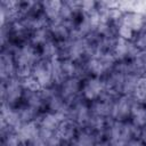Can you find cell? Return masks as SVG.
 <instances>
[{"label": "cell", "mask_w": 146, "mask_h": 146, "mask_svg": "<svg viewBox=\"0 0 146 146\" xmlns=\"http://www.w3.org/2000/svg\"><path fill=\"white\" fill-rule=\"evenodd\" d=\"M105 94V83L99 78L90 76L82 82L81 96L83 100L96 102Z\"/></svg>", "instance_id": "obj_1"}, {"label": "cell", "mask_w": 146, "mask_h": 146, "mask_svg": "<svg viewBox=\"0 0 146 146\" xmlns=\"http://www.w3.org/2000/svg\"><path fill=\"white\" fill-rule=\"evenodd\" d=\"M131 96L137 104L146 107V76H139L137 79Z\"/></svg>", "instance_id": "obj_3"}, {"label": "cell", "mask_w": 146, "mask_h": 146, "mask_svg": "<svg viewBox=\"0 0 146 146\" xmlns=\"http://www.w3.org/2000/svg\"><path fill=\"white\" fill-rule=\"evenodd\" d=\"M79 125L71 119L68 117H65L63 119L59 124H58V128H57V137L60 141V144H72L80 129L78 128Z\"/></svg>", "instance_id": "obj_2"}]
</instances>
